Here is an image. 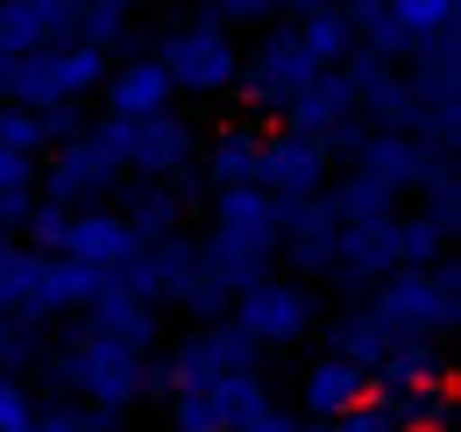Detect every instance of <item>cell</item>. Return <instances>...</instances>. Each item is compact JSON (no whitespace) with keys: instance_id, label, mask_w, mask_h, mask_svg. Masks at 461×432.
I'll use <instances>...</instances> for the list:
<instances>
[{"instance_id":"obj_1","label":"cell","mask_w":461,"mask_h":432,"mask_svg":"<svg viewBox=\"0 0 461 432\" xmlns=\"http://www.w3.org/2000/svg\"><path fill=\"white\" fill-rule=\"evenodd\" d=\"M100 78H107V50H93V43H50V50H29V57H7V71H0V93H14V107H78L86 93H100Z\"/></svg>"},{"instance_id":"obj_2","label":"cell","mask_w":461,"mask_h":432,"mask_svg":"<svg viewBox=\"0 0 461 432\" xmlns=\"http://www.w3.org/2000/svg\"><path fill=\"white\" fill-rule=\"evenodd\" d=\"M277 248V199L256 184H221V213H213V276L241 284L263 270V256Z\"/></svg>"},{"instance_id":"obj_3","label":"cell","mask_w":461,"mask_h":432,"mask_svg":"<svg viewBox=\"0 0 461 432\" xmlns=\"http://www.w3.org/2000/svg\"><path fill=\"white\" fill-rule=\"evenodd\" d=\"M157 64H164L171 93H221V86L241 78L234 43H228V29H221V22H192V29H177Z\"/></svg>"},{"instance_id":"obj_4","label":"cell","mask_w":461,"mask_h":432,"mask_svg":"<svg viewBox=\"0 0 461 432\" xmlns=\"http://www.w3.org/2000/svg\"><path fill=\"white\" fill-rule=\"evenodd\" d=\"M455 320V276L447 270H404V276H391L384 291H376V326L384 333H440V326Z\"/></svg>"},{"instance_id":"obj_5","label":"cell","mask_w":461,"mask_h":432,"mask_svg":"<svg viewBox=\"0 0 461 432\" xmlns=\"http://www.w3.org/2000/svg\"><path fill=\"white\" fill-rule=\"evenodd\" d=\"M58 248L71 256V263H86V270H121V263H135L149 241L135 234V220L128 213H64V234Z\"/></svg>"},{"instance_id":"obj_6","label":"cell","mask_w":461,"mask_h":432,"mask_svg":"<svg viewBox=\"0 0 461 432\" xmlns=\"http://www.w3.org/2000/svg\"><path fill=\"white\" fill-rule=\"evenodd\" d=\"M71 29H78V0H0V57L71 43Z\"/></svg>"},{"instance_id":"obj_7","label":"cell","mask_w":461,"mask_h":432,"mask_svg":"<svg viewBox=\"0 0 461 432\" xmlns=\"http://www.w3.org/2000/svg\"><path fill=\"white\" fill-rule=\"evenodd\" d=\"M312 320V305H305V291L298 284H249L241 291V305H234V333H249V340H298Z\"/></svg>"},{"instance_id":"obj_8","label":"cell","mask_w":461,"mask_h":432,"mask_svg":"<svg viewBox=\"0 0 461 432\" xmlns=\"http://www.w3.org/2000/svg\"><path fill=\"white\" fill-rule=\"evenodd\" d=\"M249 184L256 192H270V199H291V192H312L320 184V142L312 135H270L263 149H256V170H249Z\"/></svg>"},{"instance_id":"obj_9","label":"cell","mask_w":461,"mask_h":432,"mask_svg":"<svg viewBox=\"0 0 461 432\" xmlns=\"http://www.w3.org/2000/svg\"><path fill=\"white\" fill-rule=\"evenodd\" d=\"M312 78H320V64L298 50V36L285 29V36H270V43H263L256 71H249L241 86H249V100H270V107H285V100H298Z\"/></svg>"},{"instance_id":"obj_10","label":"cell","mask_w":461,"mask_h":432,"mask_svg":"<svg viewBox=\"0 0 461 432\" xmlns=\"http://www.w3.org/2000/svg\"><path fill=\"white\" fill-rule=\"evenodd\" d=\"M100 93H107V113L121 121H149V113L171 107V78H164V64L157 57H135V64H121L100 78Z\"/></svg>"},{"instance_id":"obj_11","label":"cell","mask_w":461,"mask_h":432,"mask_svg":"<svg viewBox=\"0 0 461 432\" xmlns=\"http://www.w3.org/2000/svg\"><path fill=\"white\" fill-rule=\"evenodd\" d=\"M455 14H461V0H384L376 7V22L398 36V50H426V43L455 36Z\"/></svg>"},{"instance_id":"obj_12","label":"cell","mask_w":461,"mask_h":432,"mask_svg":"<svg viewBox=\"0 0 461 432\" xmlns=\"http://www.w3.org/2000/svg\"><path fill=\"white\" fill-rule=\"evenodd\" d=\"M362 390H369V369L355 355H327L305 376V404H312V418H341L348 404H362Z\"/></svg>"},{"instance_id":"obj_13","label":"cell","mask_w":461,"mask_h":432,"mask_svg":"<svg viewBox=\"0 0 461 432\" xmlns=\"http://www.w3.org/2000/svg\"><path fill=\"white\" fill-rule=\"evenodd\" d=\"M291 36H298V50L312 57L320 71H334V64L348 57V36H355V22H348L341 7H327V0H320V7H298V29H291Z\"/></svg>"},{"instance_id":"obj_14","label":"cell","mask_w":461,"mask_h":432,"mask_svg":"<svg viewBox=\"0 0 461 432\" xmlns=\"http://www.w3.org/2000/svg\"><path fill=\"white\" fill-rule=\"evenodd\" d=\"M107 177H114V163L100 157L93 142H71V149L58 157V170H50V192H58V206H71V199L107 192Z\"/></svg>"},{"instance_id":"obj_15","label":"cell","mask_w":461,"mask_h":432,"mask_svg":"<svg viewBox=\"0 0 461 432\" xmlns=\"http://www.w3.org/2000/svg\"><path fill=\"white\" fill-rule=\"evenodd\" d=\"M334 213L341 220H376V213H391V184L376 177V170H355L341 184V199H334Z\"/></svg>"},{"instance_id":"obj_16","label":"cell","mask_w":461,"mask_h":432,"mask_svg":"<svg viewBox=\"0 0 461 432\" xmlns=\"http://www.w3.org/2000/svg\"><path fill=\"white\" fill-rule=\"evenodd\" d=\"M43 142H50V128H43V113H36V107H0V149L36 157Z\"/></svg>"},{"instance_id":"obj_17","label":"cell","mask_w":461,"mask_h":432,"mask_svg":"<svg viewBox=\"0 0 461 432\" xmlns=\"http://www.w3.org/2000/svg\"><path fill=\"white\" fill-rule=\"evenodd\" d=\"M177 432H228V404H221V390H213V382L177 397Z\"/></svg>"},{"instance_id":"obj_18","label":"cell","mask_w":461,"mask_h":432,"mask_svg":"<svg viewBox=\"0 0 461 432\" xmlns=\"http://www.w3.org/2000/svg\"><path fill=\"white\" fill-rule=\"evenodd\" d=\"M249 170H256V135H228L213 149V177L221 184H249Z\"/></svg>"},{"instance_id":"obj_19","label":"cell","mask_w":461,"mask_h":432,"mask_svg":"<svg viewBox=\"0 0 461 432\" xmlns=\"http://www.w3.org/2000/svg\"><path fill=\"white\" fill-rule=\"evenodd\" d=\"M0 432H36L29 426V397H22L7 376H0Z\"/></svg>"},{"instance_id":"obj_20","label":"cell","mask_w":461,"mask_h":432,"mask_svg":"<svg viewBox=\"0 0 461 432\" xmlns=\"http://www.w3.org/2000/svg\"><path fill=\"white\" fill-rule=\"evenodd\" d=\"M234 432H298V426H291L285 411H270V397H263L256 411H241V418H234Z\"/></svg>"},{"instance_id":"obj_21","label":"cell","mask_w":461,"mask_h":432,"mask_svg":"<svg viewBox=\"0 0 461 432\" xmlns=\"http://www.w3.org/2000/svg\"><path fill=\"white\" fill-rule=\"evenodd\" d=\"M43 432H93V426H86L78 411H58V418H43Z\"/></svg>"},{"instance_id":"obj_22","label":"cell","mask_w":461,"mask_h":432,"mask_svg":"<svg viewBox=\"0 0 461 432\" xmlns=\"http://www.w3.org/2000/svg\"><path fill=\"white\" fill-rule=\"evenodd\" d=\"M270 0H221V14H263Z\"/></svg>"},{"instance_id":"obj_23","label":"cell","mask_w":461,"mask_h":432,"mask_svg":"<svg viewBox=\"0 0 461 432\" xmlns=\"http://www.w3.org/2000/svg\"><path fill=\"white\" fill-rule=\"evenodd\" d=\"M305 432H341V426H334V418H312V426H305Z\"/></svg>"},{"instance_id":"obj_24","label":"cell","mask_w":461,"mask_h":432,"mask_svg":"<svg viewBox=\"0 0 461 432\" xmlns=\"http://www.w3.org/2000/svg\"><path fill=\"white\" fill-rule=\"evenodd\" d=\"M285 7H320V0H285Z\"/></svg>"},{"instance_id":"obj_25","label":"cell","mask_w":461,"mask_h":432,"mask_svg":"<svg viewBox=\"0 0 461 432\" xmlns=\"http://www.w3.org/2000/svg\"><path fill=\"white\" fill-rule=\"evenodd\" d=\"M0 256H7V234H0Z\"/></svg>"}]
</instances>
